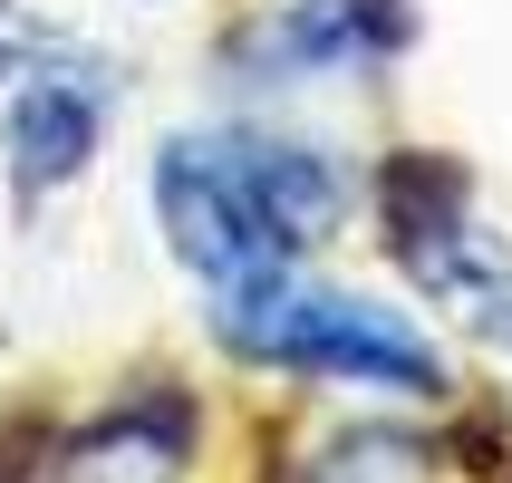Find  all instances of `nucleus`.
<instances>
[{"label":"nucleus","mask_w":512,"mask_h":483,"mask_svg":"<svg viewBox=\"0 0 512 483\" xmlns=\"http://www.w3.org/2000/svg\"><path fill=\"white\" fill-rule=\"evenodd\" d=\"M348 174L290 136H174L155 155V223L194 281H252L339 232Z\"/></svg>","instance_id":"f257e3e1"},{"label":"nucleus","mask_w":512,"mask_h":483,"mask_svg":"<svg viewBox=\"0 0 512 483\" xmlns=\"http://www.w3.org/2000/svg\"><path fill=\"white\" fill-rule=\"evenodd\" d=\"M213 339L252 368H300V377H358V387H397V397H435L445 358L416 339L406 310H377L358 290H319L281 271L213 290Z\"/></svg>","instance_id":"f03ea898"},{"label":"nucleus","mask_w":512,"mask_h":483,"mask_svg":"<svg viewBox=\"0 0 512 483\" xmlns=\"http://www.w3.org/2000/svg\"><path fill=\"white\" fill-rule=\"evenodd\" d=\"M387 252L445 319H464L484 348H512V242L474 223V194L445 155H397L387 184Z\"/></svg>","instance_id":"7ed1b4c3"},{"label":"nucleus","mask_w":512,"mask_h":483,"mask_svg":"<svg viewBox=\"0 0 512 483\" xmlns=\"http://www.w3.org/2000/svg\"><path fill=\"white\" fill-rule=\"evenodd\" d=\"M397 39H406L397 0H252L232 58L261 68V78H329V68L387 58Z\"/></svg>","instance_id":"20e7f679"},{"label":"nucleus","mask_w":512,"mask_h":483,"mask_svg":"<svg viewBox=\"0 0 512 483\" xmlns=\"http://www.w3.org/2000/svg\"><path fill=\"white\" fill-rule=\"evenodd\" d=\"M97 126H107V78L97 68H39V78L20 68V87H10V184L29 203L58 194L97 155Z\"/></svg>","instance_id":"39448f33"},{"label":"nucleus","mask_w":512,"mask_h":483,"mask_svg":"<svg viewBox=\"0 0 512 483\" xmlns=\"http://www.w3.org/2000/svg\"><path fill=\"white\" fill-rule=\"evenodd\" d=\"M426 474H435V455L416 435H339L310 483H426Z\"/></svg>","instance_id":"423d86ee"},{"label":"nucleus","mask_w":512,"mask_h":483,"mask_svg":"<svg viewBox=\"0 0 512 483\" xmlns=\"http://www.w3.org/2000/svg\"><path fill=\"white\" fill-rule=\"evenodd\" d=\"M58 49V29L29 10V0H0V78H20V68H39V58Z\"/></svg>","instance_id":"0eeeda50"}]
</instances>
